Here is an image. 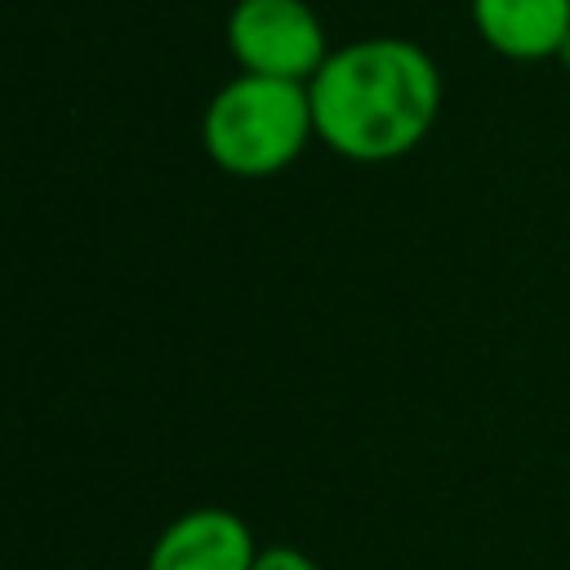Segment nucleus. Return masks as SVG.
Masks as SVG:
<instances>
[{
    "instance_id": "4",
    "label": "nucleus",
    "mask_w": 570,
    "mask_h": 570,
    "mask_svg": "<svg viewBox=\"0 0 570 570\" xmlns=\"http://www.w3.org/2000/svg\"><path fill=\"white\" fill-rule=\"evenodd\" d=\"M254 534L236 512L191 508L156 534L147 570H254Z\"/></svg>"
},
{
    "instance_id": "1",
    "label": "nucleus",
    "mask_w": 570,
    "mask_h": 570,
    "mask_svg": "<svg viewBox=\"0 0 570 570\" xmlns=\"http://www.w3.org/2000/svg\"><path fill=\"white\" fill-rule=\"evenodd\" d=\"M316 138L356 165L410 156L441 116V71L419 40L361 36L334 45L307 80Z\"/></svg>"
},
{
    "instance_id": "7",
    "label": "nucleus",
    "mask_w": 570,
    "mask_h": 570,
    "mask_svg": "<svg viewBox=\"0 0 570 570\" xmlns=\"http://www.w3.org/2000/svg\"><path fill=\"white\" fill-rule=\"evenodd\" d=\"M557 62H561V67H570V36H566V45H561V53H557Z\"/></svg>"
},
{
    "instance_id": "6",
    "label": "nucleus",
    "mask_w": 570,
    "mask_h": 570,
    "mask_svg": "<svg viewBox=\"0 0 570 570\" xmlns=\"http://www.w3.org/2000/svg\"><path fill=\"white\" fill-rule=\"evenodd\" d=\"M254 570H321L307 552H298V548H258V557H254Z\"/></svg>"
},
{
    "instance_id": "3",
    "label": "nucleus",
    "mask_w": 570,
    "mask_h": 570,
    "mask_svg": "<svg viewBox=\"0 0 570 570\" xmlns=\"http://www.w3.org/2000/svg\"><path fill=\"white\" fill-rule=\"evenodd\" d=\"M223 36L236 71L303 85L321 71L334 49L321 13L307 0H236L227 9Z\"/></svg>"
},
{
    "instance_id": "2",
    "label": "nucleus",
    "mask_w": 570,
    "mask_h": 570,
    "mask_svg": "<svg viewBox=\"0 0 570 570\" xmlns=\"http://www.w3.org/2000/svg\"><path fill=\"white\" fill-rule=\"evenodd\" d=\"M316 138L303 80L236 71L200 111V147L232 178H272Z\"/></svg>"
},
{
    "instance_id": "5",
    "label": "nucleus",
    "mask_w": 570,
    "mask_h": 570,
    "mask_svg": "<svg viewBox=\"0 0 570 570\" xmlns=\"http://www.w3.org/2000/svg\"><path fill=\"white\" fill-rule=\"evenodd\" d=\"M481 45L508 62H548L570 36V0H468Z\"/></svg>"
}]
</instances>
